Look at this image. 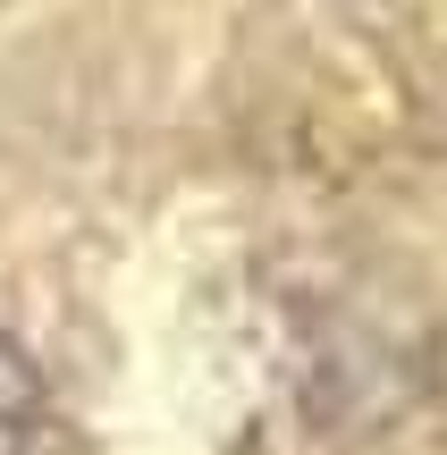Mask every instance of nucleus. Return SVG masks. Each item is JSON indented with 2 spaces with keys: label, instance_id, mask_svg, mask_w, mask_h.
<instances>
[{
  "label": "nucleus",
  "instance_id": "f257e3e1",
  "mask_svg": "<svg viewBox=\"0 0 447 455\" xmlns=\"http://www.w3.org/2000/svg\"><path fill=\"white\" fill-rule=\"evenodd\" d=\"M43 430V379H34L26 346L0 329V455H26Z\"/></svg>",
  "mask_w": 447,
  "mask_h": 455
}]
</instances>
